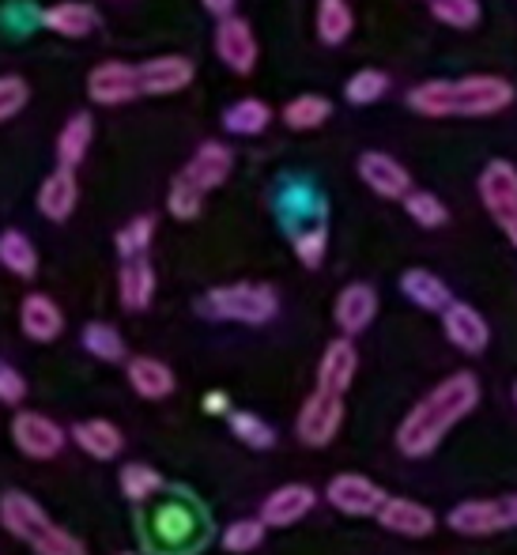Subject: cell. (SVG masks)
Wrapping results in <instances>:
<instances>
[{
    "instance_id": "cell-45",
    "label": "cell",
    "mask_w": 517,
    "mask_h": 555,
    "mask_svg": "<svg viewBox=\"0 0 517 555\" xmlns=\"http://www.w3.org/2000/svg\"><path fill=\"white\" fill-rule=\"evenodd\" d=\"M201 4H205V12H208V15L223 20V15H234V4H238V0H201Z\"/></svg>"
},
{
    "instance_id": "cell-24",
    "label": "cell",
    "mask_w": 517,
    "mask_h": 555,
    "mask_svg": "<svg viewBox=\"0 0 517 555\" xmlns=\"http://www.w3.org/2000/svg\"><path fill=\"white\" fill-rule=\"evenodd\" d=\"M401 292L412 307L430 310V314H442L445 307L453 302V292L445 287L442 276H435L430 269H409L401 272Z\"/></svg>"
},
{
    "instance_id": "cell-11",
    "label": "cell",
    "mask_w": 517,
    "mask_h": 555,
    "mask_svg": "<svg viewBox=\"0 0 517 555\" xmlns=\"http://www.w3.org/2000/svg\"><path fill=\"white\" fill-rule=\"evenodd\" d=\"M12 439L35 461H50L65 450V431H61V424H53L42 412H20V416L12 420Z\"/></svg>"
},
{
    "instance_id": "cell-40",
    "label": "cell",
    "mask_w": 517,
    "mask_h": 555,
    "mask_svg": "<svg viewBox=\"0 0 517 555\" xmlns=\"http://www.w3.org/2000/svg\"><path fill=\"white\" fill-rule=\"evenodd\" d=\"M152 238H155V216H137V220H129L117 231V254H121V261L125 257L147 254Z\"/></svg>"
},
{
    "instance_id": "cell-33",
    "label": "cell",
    "mask_w": 517,
    "mask_h": 555,
    "mask_svg": "<svg viewBox=\"0 0 517 555\" xmlns=\"http://www.w3.org/2000/svg\"><path fill=\"white\" fill-rule=\"evenodd\" d=\"M389 91V76L378 73V68H359L348 83H344V99L351 106H371V103H382Z\"/></svg>"
},
{
    "instance_id": "cell-49",
    "label": "cell",
    "mask_w": 517,
    "mask_h": 555,
    "mask_svg": "<svg viewBox=\"0 0 517 555\" xmlns=\"http://www.w3.org/2000/svg\"><path fill=\"white\" fill-rule=\"evenodd\" d=\"M121 555H132V552H121Z\"/></svg>"
},
{
    "instance_id": "cell-48",
    "label": "cell",
    "mask_w": 517,
    "mask_h": 555,
    "mask_svg": "<svg viewBox=\"0 0 517 555\" xmlns=\"http://www.w3.org/2000/svg\"><path fill=\"white\" fill-rule=\"evenodd\" d=\"M514 404H517V382H514Z\"/></svg>"
},
{
    "instance_id": "cell-38",
    "label": "cell",
    "mask_w": 517,
    "mask_h": 555,
    "mask_svg": "<svg viewBox=\"0 0 517 555\" xmlns=\"http://www.w3.org/2000/svg\"><path fill=\"white\" fill-rule=\"evenodd\" d=\"M159 488H163V476L155 473L152 465L132 461V465L121 468V491H125V499H132V503H147Z\"/></svg>"
},
{
    "instance_id": "cell-37",
    "label": "cell",
    "mask_w": 517,
    "mask_h": 555,
    "mask_svg": "<svg viewBox=\"0 0 517 555\" xmlns=\"http://www.w3.org/2000/svg\"><path fill=\"white\" fill-rule=\"evenodd\" d=\"M404 212H409L419 227H427V231H438V227L450 223V212H445V205L435 197V193H427V190H409V197H404Z\"/></svg>"
},
{
    "instance_id": "cell-25",
    "label": "cell",
    "mask_w": 517,
    "mask_h": 555,
    "mask_svg": "<svg viewBox=\"0 0 517 555\" xmlns=\"http://www.w3.org/2000/svg\"><path fill=\"white\" fill-rule=\"evenodd\" d=\"M129 386L137 389L144 401H163V397L175 393L178 382L167 363H159V359H152V356H137V359H129Z\"/></svg>"
},
{
    "instance_id": "cell-2",
    "label": "cell",
    "mask_w": 517,
    "mask_h": 555,
    "mask_svg": "<svg viewBox=\"0 0 517 555\" xmlns=\"http://www.w3.org/2000/svg\"><path fill=\"white\" fill-rule=\"evenodd\" d=\"M514 83L495 73L427 80L409 91V106L423 117H491L514 103Z\"/></svg>"
},
{
    "instance_id": "cell-20",
    "label": "cell",
    "mask_w": 517,
    "mask_h": 555,
    "mask_svg": "<svg viewBox=\"0 0 517 555\" xmlns=\"http://www.w3.org/2000/svg\"><path fill=\"white\" fill-rule=\"evenodd\" d=\"M38 20H42L46 30H53L61 38H88L99 27V8L88 4V0H57Z\"/></svg>"
},
{
    "instance_id": "cell-7",
    "label": "cell",
    "mask_w": 517,
    "mask_h": 555,
    "mask_svg": "<svg viewBox=\"0 0 517 555\" xmlns=\"http://www.w3.org/2000/svg\"><path fill=\"white\" fill-rule=\"evenodd\" d=\"M88 99L99 106H125L132 99H144L140 91V68L129 61H103L88 73Z\"/></svg>"
},
{
    "instance_id": "cell-19",
    "label": "cell",
    "mask_w": 517,
    "mask_h": 555,
    "mask_svg": "<svg viewBox=\"0 0 517 555\" xmlns=\"http://www.w3.org/2000/svg\"><path fill=\"white\" fill-rule=\"evenodd\" d=\"M234 170V152L227 144H219V140H205V144L193 152V159L182 167V175L190 178L193 185H201L205 193L219 190V185L231 178Z\"/></svg>"
},
{
    "instance_id": "cell-46",
    "label": "cell",
    "mask_w": 517,
    "mask_h": 555,
    "mask_svg": "<svg viewBox=\"0 0 517 555\" xmlns=\"http://www.w3.org/2000/svg\"><path fill=\"white\" fill-rule=\"evenodd\" d=\"M205 409L208 412H227V397L223 393H208L205 397Z\"/></svg>"
},
{
    "instance_id": "cell-23",
    "label": "cell",
    "mask_w": 517,
    "mask_h": 555,
    "mask_svg": "<svg viewBox=\"0 0 517 555\" xmlns=\"http://www.w3.org/2000/svg\"><path fill=\"white\" fill-rule=\"evenodd\" d=\"M20 325L23 333L30 336V340L38 344H50L57 340L61 330H65V314H61V307L50 299V295H27V299L20 302Z\"/></svg>"
},
{
    "instance_id": "cell-35",
    "label": "cell",
    "mask_w": 517,
    "mask_h": 555,
    "mask_svg": "<svg viewBox=\"0 0 517 555\" xmlns=\"http://www.w3.org/2000/svg\"><path fill=\"white\" fill-rule=\"evenodd\" d=\"M83 348H88L95 359H103V363H121V359H125L121 333H117L114 325H106V322L83 325Z\"/></svg>"
},
{
    "instance_id": "cell-9",
    "label": "cell",
    "mask_w": 517,
    "mask_h": 555,
    "mask_svg": "<svg viewBox=\"0 0 517 555\" xmlns=\"http://www.w3.org/2000/svg\"><path fill=\"white\" fill-rule=\"evenodd\" d=\"M216 57L234 76H249L257 68V35L242 15H223L216 23Z\"/></svg>"
},
{
    "instance_id": "cell-6",
    "label": "cell",
    "mask_w": 517,
    "mask_h": 555,
    "mask_svg": "<svg viewBox=\"0 0 517 555\" xmlns=\"http://www.w3.org/2000/svg\"><path fill=\"white\" fill-rule=\"evenodd\" d=\"M344 427V393H328V389H313V393L302 401V412H299V442L313 446H328L336 439V431Z\"/></svg>"
},
{
    "instance_id": "cell-12",
    "label": "cell",
    "mask_w": 517,
    "mask_h": 555,
    "mask_svg": "<svg viewBox=\"0 0 517 555\" xmlns=\"http://www.w3.org/2000/svg\"><path fill=\"white\" fill-rule=\"evenodd\" d=\"M445 521H450V529L461 537H495L510 529L503 499H468V503L453 506Z\"/></svg>"
},
{
    "instance_id": "cell-5",
    "label": "cell",
    "mask_w": 517,
    "mask_h": 555,
    "mask_svg": "<svg viewBox=\"0 0 517 555\" xmlns=\"http://www.w3.org/2000/svg\"><path fill=\"white\" fill-rule=\"evenodd\" d=\"M480 201L510 246H517V167L510 159H491L480 170Z\"/></svg>"
},
{
    "instance_id": "cell-22",
    "label": "cell",
    "mask_w": 517,
    "mask_h": 555,
    "mask_svg": "<svg viewBox=\"0 0 517 555\" xmlns=\"http://www.w3.org/2000/svg\"><path fill=\"white\" fill-rule=\"evenodd\" d=\"M117 295H121L125 310H147L155 299V269L147 261V254L125 257L121 276H117Z\"/></svg>"
},
{
    "instance_id": "cell-8",
    "label": "cell",
    "mask_w": 517,
    "mask_h": 555,
    "mask_svg": "<svg viewBox=\"0 0 517 555\" xmlns=\"http://www.w3.org/2000/svg\"><path fill=\"white\" fill-rule=\"evenodd\" d=\"M386 491L378 488L374 480H366V476L359 473H340L328 480L325 488V503H333L340 514H348V518H371V514L382 511V503H386Z\"/></svg>"
},
{
    "instance_id": "cell-26",
    "label": "cell",
    "mask_w": 517,
    "mask_h": 555,
    "mask_svg": "<svg viewBox=\"0 0 517 555\" xmlns=\"http://www.w3.org/2000/svg\"><path fill=\"white\" fill-rule=\"evenodd\" d=\"M193 541H197V518H193L190 506L170 503L155 514V544H163V548H185Z\"/></svg>"
},
{
    "instance_id": "cell-14",
    "label": "cell",
    "mask_w": 517,
    "mask_h": 555,
    "mask_svg": "<svg viewBox=\"0 0 517 555\" xmlns=\"http://www.w3.org/2000/svg\"><path fill=\"white\" fill-rule=\"evenodd\" d=\"M359 178H363V185H371V193L386 201H404L412 190V175L389 152L359 155Z\"/></svg>"
},
{
    "instance_id": "cell-44",
    "label": "cell",
    "mask_w": 517,
    "mask_h": 555,
    "mask_svg": "<svg viewBox=\"0 0 517 555\" xmlns=\"http://www.w3.org/2000/svg\"><path fill=\"white\" fill-rule=\"evenodd\" d=\"M23 397H27V382H23V374L15 371V366L0 363V401H4V404H20Z\"/></svg>"
},
{
    "instance_id": "cell-27",
    "label": "cell",
    "mask_w": 517,
    "mask_h": 555,
    "mask_svg": "<svg viewBox=\"0 0 517 555\" xmlns=\"http://www.w3.org/2000/svg\"><path fill=\"white\" fill-rule=\"evenodd\" d=\"M95 140V121L91 114H73L65 121V129L57 132V163L61 167H80L88 159V147Z\"/></svg>"
},
{
    "instance_id": "cell-13",
    "label": "cell",
    "mask_w": 517,
    "mask_h": 555,
    "mask_svg": "<svg viewBox=\"0 0 517 555\" xmlns=\"http://www.w3.org/2000/svg\"><path fill=\"white\" fill-rule=\"evenodd\" d=\"M374 518H378V526L386 529V533L409 537V541H423V537H430L438 526L430 506L415 503V499H401V495H389Z\"/></svg>"
},
{
    "instance_id": "cell-21",
    "label": "cell",
    "mask_w": 517,
    "mask_h": 555,
    "mask_svg": "<svg viewBox=\"0 0 517 555\" xmlns=\"http://www.w3.org/2000/svg\"><path fill=\"white\" fill-rule=\"evenodd\" d=\"M359 371V351L351 344V336H340L325 348L318 363V389H328V393H348V386L356 382Z\"/></svg>"
},
{
    "instance_id": "cell-39",
    "label": "cell",
    "mask_w": 517,
    "mask_h": 555,
    "mask_svg": "<svg viewBox=\"0 0 517 555\" xmlns=\"http://www.w3.org/2000/svg\"><path fill=\"white\" fill-rule=\"evenodd\" d=\"M292 246H295V257H299L307 269H318L325 261V249H328V227L325 220H318L313 227H302V231L292 234Z\"/></svg>"
},
{
    "instance_id": "cell-47",
    "label": "cell",
    "mask_w": 517,
    "mask_h": 555,
    "mask_svg": "<svg viewBox=\"0 0 517 555\" xmlns=\"http://www.w3.org/2000/svg\"><path fill=\"white\" fill-rule=\"evenodd\" d=\"M503 506H506V518H510V529H514L517 526V491L503 499Z\"/></svg>"
},
{
    "instance_id": "cell-42",
    "label": "cell",
    "mask_w": 517,
    "mask_h": 555,
    "mask_svg": "<svg viewBox=\"0 0 517 555\" xmlns=\"http://www.w3.org/2000/svg\"><path fill=\"white\" fill-rule=\"evenodd\" d=\"M264 529H269V526H264L261 518H242V521H231V526L223 529V548H227V552H234V555L261 548Z\"/></svg>"
},
{
    "instance_id": "cell-10",
    "label": "cell",
    "mask_w": 517,
    "mask_h": 555,
    "mask_svg": "<svg viewBox=\"0 0 517 555\" xmlns=\"http://www.w3.org/2000/svg\"><path fill=\"white\" fill-rule=\"evenodd\" d=\"M137 68H140V91L152 99L178 95V91L190 88L193 76H197V65H193L190 57H182V53H163V57H152Z\"/></svg>"
},
{
    "instance_id": "cell-43",
    "label": "cell",
    "mask_w": 517,
    "mask_h": 555,
    "mask_svg": "<svg viewBox=\"0 0 517 555\" xmlns=\"http://www.w3.org/2000/svg\"><path fill=\"white\" fill-rule=\"evenodd\" d=\"M30 103V88L23 76H0V125L12 121Z\"/></svg>"
},
{
    "instance_id": "cell-30",
    "label": "cell",
    "mask_w": 517,
    "mask_h": 555,
    "mask_svg": "<svg viewBox=\"0 0 517 555\" xmlns=\"http://www.w3.org/2000/svg\"><path fill=\"white\" fill-rule=\"evenodd\" d=\"M0 264L12 276L30 280L38 272V249L23 231H0Z\"/></svg>"
},
{
    "instance_id": "cell-28",
    "label": "cell",
    "mask_w": 517,
    "mask_h": 555,
    "mask_svg": "<svg viewBox=\"0 0 517 555\" xmlns=\"http://www.w3.org/2000/svg\"><path fill=\"white\" fill-rule=\"evenodd\" d=\"M73 442L80 446L83 453H91V457H99V461H109V457H117L121 453V431H117L109 420H83V424H76L73 427Z\"/></svg>"
},
{
    "instance_id": "cell-17",
    "label": "cell",
    "mask_w": 517,
    "mask_h": 555,
    "mask_svg": "<svg viewBox=\"0 0 517 555\" xmlns=\"http://www.w3.org/2000/svg\"><path fill=\"white\" fill-rule=\"evenodd\" d=\"M76 205H80V182H76V170L61 167L57 163V170H50V175L42 178V185H38V212L53 223H65L68 216L76 212Z\"/></svg>"
},
{
    "instance_id": "cell-29",
    "label": "cell",
    "mask_w": 517,
    "mask_h": 555,
    "mask_svg": "<svg viewBox=\"0 0 517 555\" xmlns=\"http://www.w3.org/2000/svg\"><path fill=\"white\" fill-rule=\"evenodd\" d=\"M272 125V106L261 99H238L223 111V129L231 137H261Z\"/></svg>"
},
{
    "instance_id": "cell-18",
    "label": "cell",
    "mask_w": 517,
    "mask_h": 555,
    "mask_svg": "<svg viewBox=\"0 0 517 555\" xmlns=\"http://www.w3.org/2000/svg\"><path fill=\"white\" fill-rule=\"evenodd\" d=\"M333 318L344 336H359L363 330H371V322L378 318V292L371 284H348L336 295Z\"/></svg>"
},
{
    "instance_id": "cell-34",
    "label": "cell",
    "mask_w": 517,
    "mask_h": 555,
    "mask_svg": "<svg viewBox=\"0 0 517 555\" xmlns=\"http://www.w3.org/2000/svg\"><path fill=\"white\" fill-rule=\"evenodd\" d=\"M205 197H208V193L201 190V185H193L185 175H178L175 182H170L167 208H170V216H175V220L190 223V220H197V216H201V208H205Z\"/></svg>"
},
{
    "instance_id": "cell-32",
    "label": "cell",
    "mask_w": 517,
    "mask_h": 555,
    "mask_svg": "<svg viewBox=\"0 0 517 555\" xmlns=\"http://www.w3.org/2000/svg\"><path fill=\"white\" fill-rule=\"evenodd\" d=\"M333 114V103L325 95H295L292 103L284 106V125L295 132H310V129H321Z\"/></svg>"
},
{
    "instance_id": "cell-3",
    "label": "cell",
    "mask_w": 517,
    "mask_h": 555,
    "mask_svg": "<svg viewBox=\"0 0 517 555\" xmlns=\"http://www.w3.org/2000/svg\"><path fill=\"white\" fill-rule=\"evenodd\" d=\"M0 526L23 541L35 555H88L80 541L68 529H61L57 521H50V514L27 495V491H4L0 495Z\"/></svg>"
},
{
    "instance_id": "cell-41",
    "label": "cell",
    "mask_w": 517,
    "mask_h": 555,
    "mask_svg": "<svg viewBox=\"0 0 517 555\" xmlns=\"http://www.w3.org/2000/svg\"><path fill=\"white\" fill-rule=\"evenodd\" d=\"M231 431L234 439L254 446V450H269L276 442V431L261 416H254V412H231Z\"/></svg>"
},
{
    "instance_id": "cell-16",
    "label": "cell",
    "mask_w": 517,
    "mask_h": 555,
    "mask_svg": "<svg viewBox=\"0 0 517 555\" xmlns=\"http://www.w3.org/2000/svg\"><path fill=\"white\" fill-rule=\"evenodd\" d=\"M313 503H318V491H313L310 483H284V488H276L261 503V521L269 529H287L307 518L313 511Z\"/></svg>"
},
{
    "instance_id": "cell-36",
    "label": "cell",
    "mask_w": 517,
    "mask_h": 555,
    "mask_svg": "<svg viewBox=\"0 0 517 555\" xmlns=\"http://www.w3.org/2000/svg\"><path fill=\"white\" fill-rule=\"evenodd\" d=\"M430 15L453 30H473L480 23V0H427Z\"/></svg>"
},
{
    "instance_id": "cell-15",
    "label": "cell",
    "mask_w": 517,
    "mask_h": 555,
    "mask_svg": "<svg viewBox=\"0 0 517 555\" xmlns=\"http://www.w3.org/2000/svg\"><path fill=\"white\" fill-rule=\"evenodd\" d=\"M442 330L450 336L453 348H461L465 356H480V351H488V344H491V325L483 322L480 310L468 307V302H457V299L442 310Z\"/></svg>"
},
{
    "instance_id": "cell-4",
    "label": "cell",
    "mask_w": 517,
    "mask_h": 555,
    "mask_svg": "<svg viewBox=\"0 0 517 555\" xmlns=\"http://www.w3.org/2000/svg\"><path fill=\"white\" fill-rule=\"evenodd\" d=\"M197 310L211 322H238V325H269L280 314V299L269 284H223L211 287Z\"/></svg>"
},
{
    "instance_id": "cell-31",
    "label": "cell",
    "mask_w": 517,
    "mask_h": 555,
    "mask_svg": "<svg viewBox=\"0 0 517 555\" xmlns=\"http://www.w3.org/2000/svg\"><path fill=\"white\" fill-rule=\"evenodd\" d=\"M318 38L325 46H344L356 27V15H351L348 0H318Z\"/></svg>"
},
{
    "instance_id": "cell-1",
    "label": "cell",
    "mask_w": 517,
    "mask_h": 555,
    "mask_svg": "<svg viewBox=\"0 0 517 555\" xmlns=\"http://www.w3.org/2000/svg\"><path fill=\"white\" fill-rule=\"evenodd\" d=\"M480 404V382L473 371L442 378L397 427V450L404 457H427L445 442V435Z\"/></svg>"
}]
</instances>
